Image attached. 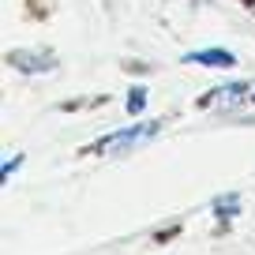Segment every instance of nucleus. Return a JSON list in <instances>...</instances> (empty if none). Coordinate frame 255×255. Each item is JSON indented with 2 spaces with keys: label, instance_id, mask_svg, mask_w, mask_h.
<instances>
[{
  "label": "nucleus",
  "instance_id": "nucleus-5",
  "mask_svg": "<svg viewBox=\"0 0 255 255\" xmlns=\"http://www.w3.org/2000/svg\"><path fill=\"white\" fill-rule=\"evenodd\" d=\"M237 210H240V199H237V195H222V199L214 203V214L222 218V222H225V218H233Z\"/></svg>",
  "mask_w": 255,
  "mask_h": 255
},
{
  "label": "nucleus",
  "instance_id": "nucleus-2",
  "mask_svg": "<svg viewBox=\"0 0 255 255\" xmlns=\"http://www.w3.org/2000/svg\"><path fill=\"white\" fill-rule=\"evenodd\" d=\"M184 60L203 64V68H233L237 53H229V49H195V53H184Z\"/></svg>",
  "mask_w": 255,
  "mask_h": 255
},
{
  "label": "nucleus",
  "instance_id": "nucleus-3",
  "mask_svg": "<svg viewBox=\"0 0 255 255\" xmlns=\"http://www.w3.org/2000/svg\"><path fill=\"white\" fill-rule=\"evenodd\" d=\"M248 94V83H225V87L218 90H207V94L199 98V105H222V102H237V98Z\"/></svg>",
  "mask_w": 255,
  "mask_h": 255
},
{
  "label": "nucleus",
  "instance_id": "nucleus-4",
  "mask_svg": "<svg viewBox=\"0 0 255 255\" xmlns=\"http://www.w3.org/2000/svg\"><path fill=\"white\" fill-rule=\"evenodd\" d=\"M11 64H15L19 72H53L56 68V60L53 56H26V49H15V53H11Z\"/></svg>",
  "mask_w": 255,
  "mask_h": 255
},
{
  "label": "nucleus",
  "instance_id": "nucleus-7",
  "mask_svg": "<svg viewBox=\"0 0 255 255\" xmlns=\"http://www.w3.org/2000/svg\"><path fill=\"white\" fill-rule=\"evenodd\" d=\"M19 161H23V154H11V158L4 161V173H0V180H8V176L15 173V169H19Z\"/></svg>",
  "mask_w": 255,
  "mask_h": 255
},
{
  "label": "nucleus",
  "instance_id": "nucleus-1",
  "mask_svg": "<svg viewBox=\"0 0 255 255\" xmlns=\"http://www.w3.org/2000/svg\"><path fill=\"white\" fill-rule=\"evenodd\" d=\"M158 120H143V124H131V128H124V131H113V135H105V139H98L94 143V150L98 154H117V150H131V146H139V143H150L154 135H158Z\"/></svg>",
  "mask_w": 255,
  "mask_h": 255
},
{
  "label": "nucleus",
  "instance_id": "nucleus-6",
  "mask_svg": "<svg viewBox=\"0 0 255 255\" xmlns=\"http://www.w3.org/2000/svg\"><path fill=\"white\" fill-rule=\"evenodd\" d=\"M146 105V87H131V94H128V113H143Z\"/></svg>",
  "mask_w": 255,
  "mask_h": 255
}]
</instances>
